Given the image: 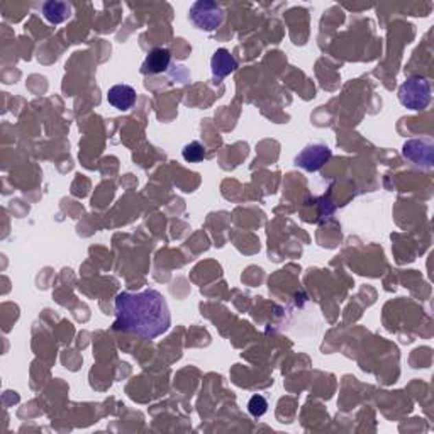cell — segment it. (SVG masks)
Returning a JSON list of instances; mask_svg holds the SVG:
<instances>
[{"mask_svg": "<svg viewBox=\"0 0 434 434\" xmlns=\"http://www.w3.org/2000/svg\"><path fill=\"white\" fill-rule=\"evenodd\" d=\"M170 324L169 304L158 290L122 292L116 299V321L112 326L116 331L153 339L166 333Z\"/></svg>", "mask_w": 434, "mask_h": 434, "instance_id": "1", "label": "cell"}, {"mask_svg": "<svg viewBox=\"0 0 434 434\" xmlns=\"http://www.w3.org/2000/svg\"><path fill=\"white\" fill-rule=\"evenodd\" d=\"M399 100L411 111L426 109L431 102V85L422 76H411L400 85Z\"/></svg>", "mask_w": 434, "mask_h": 434, "instance_id": "2", "label": "cell"}, {"mask_svg": "<svg viewBox=\"0 0 434 434\" xmlns=\"http://www.w3.org/2000/svg\"><path fill=\"white\" fill-rule=\"evenodd\" d=\"M191 21L197 29L214 31L224 21V10L213 0H199L191 7Z\"/></svg>", "mask_w": 434, "mask_h": 434, "instance_id": "3", "label": "cell"}, {"mask_svg": "<svg viewBox=\"0 0 434 434\" xmlns=\"http://www.w3.org/2000/svg\"><path fill=\"white\" fill-rule=\"evenodd\" d=\"M331 158V149L326 144H311L302 149L295 158V165L305 171H317Z\"/></svg>", "mask_w": 434, "mask_h": 434, "instance_id": "4", "label": "cell"}, {"mask_svg": "<svg viewBox=\"0 0 434 434\" xmlns=\"http://www.w3.org/2000/svg\"><path fill=\"white\" fill-rule=\"evenodd\" d=\"M404 156L409 158L411 162H414L415 165H424V166H433V144L431 141H422V140H412L409 143H406L402 149Z\"/></svg>", "mask_w": 434, "mask_h": 434, "instance_id": "5", "label": "cell"}, {"mask_svg": "<svg viewBox=\"0 0 434 434\" xmlns=\"http://www.w3.org/2000/svg\"><path fill=\"white\" fill-rule=\"evenodd\" d=\"M107 100L112 107L127 111L136 104V90L129 85H114L107 94Z\"/></svg>", "mask_w": 434, "mask_h": 434, "instance_id": "6", "label": "cell"}, {"mask_svg": "<svg viewBox=\"0 0 434 434\" xmlns=\"http://www.w3.org/2000/svg\"><path fill=\"white\" fill-rule=\"evenodd\" d=\"M170 61H171V53L169 50L155 48L153 51H149V54L146 56L141 72H143L144 75H148V73H151V75H155V73H162L170 67Z\"/></svg>", "mask_w": 434, "mask_h": 434, "instance_id": "7", "label": "cell"}, {"mask_svg": "<svg viewBox=\"0 0 434 434\" xmlns=\"http://www.w3.org/2000/svg\"><path fill=\"white\" fill-rule=\"evenodd\" d=\"M210 65H213L214 76H217V78H224V76L231 75V73L238 68V61H236V58L224 48L217 50L216 53H214L213 60H210Z\"/></svg>", "mask_w": 434, "mask_h": 434, "instance_id": "8", "label": "cell"}, {"mask_svg": "<svg viewBox=\"0 0 434 434\" xmlns=\"http://www.w3.org/2000/svg\"><path fill=\"white\" fill-rule=\"evenodd\" d=\"M43 16L51 24H61L72 16V6L67 2L51 0V2L43 3Z\"/></svg>", "mask_w": 434, "mask_h": 434, "instance_id": "9", "label": "cell"}, {"mask_svg": "<svg viewBox=\"0 0 434 434\" xmlns=\"http://www.w3.org/2000/svg\"><path fill=\"white\" fill-rule=\"evenodd\" d=\"M182 155H184V160L188 163H199L202 162L204 158H206V149H204V146L199 143V141H192L191 144H187L184 148V151H182Z\"/></svg>", "mask_w": 434, "mask_h": 434, "instance_id": "10", "label": "cell"}, {"mask_svg": "<svg viewBox=\"0 0 434 434\" xmlns=\"http://www.w3.org/2000/svg\"><path fill=\"white\" fill-rule=\"evenodd\" d=\"M266 409H268V402H266L265 397H261V395L251 397L250 404H248V411H250L251 415H254V417H261V415L266 412Z\"/></svg>", "mask_w": 434, "mask_h": 434, "instance_id": "11", "label": "cell"}]
</instances>
